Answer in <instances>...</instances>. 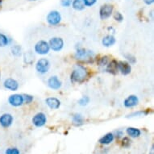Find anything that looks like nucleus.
Returning <instances> with one entry per match:
<instances>
[{"instance_id":"nucleus-31","label":"nucleus","mask_w":154,"mask_h":154,"mask_svg":"<svg viewBox=\"0 0 154 154\" xmlns=\"http://www.w3.org/2000/svg\"><path fill=\"white\" fill-rule=\"evenodd\" d=\"M23 100H24V103L29 104L31 103L33 101L34 99V97L32 95H30V94H23Z\"/></svg>"},{"instance_id":"nucleus-36","label":"nucleus","mask_w":154,"mask_h":154,"mask_svg":"<svg viewBox=\"0 0 154 154\" xmlns=\"http://www.w3.org/2000/svg\"><path fill=\"white\" fill-rule=\"evenodd\" d=\"M143 1L146 5H151L154 3V0H143Z\"/></svg>"},{"instance_id":"nucleus-20","label":"nucleus","mask_w":154,"mask_h":154,"mask_svg":"<svg viewBox=\"0 0 154 154\" xmlns=\"http://www.w3.org/2000/svg\"><path fill=\"white\" fill-rule=\"evenodd\" d=\"M71 6L74 10L78 11H83L86 8V5L84 3L83 0H73Z\"/></svg>"},{"instance_id":"nucleus-14","label":"nucleus","mask_w":154,"mask_h":154,"mask_svg":"<svg viewBox=\"0 0 154 154\" xmlns=\"http://www.w3.org/2000/svg\"><path fill=\"white\" fill-rule=\"evenodd\" d=\"M46 105L51 109V110H57L60 108L61 105V101L54 97H49L45 99Z\"/></svg>"},{"instance_id":"nucleus-8","label":"nucleus","mask_w":154,"mask_h":154,"mask_svg":"<svg viewBox=\"0 0 154 154\" xmlns=\"http://www.w3.org/2000/svg\"><path fill=\"white\" fill-rule=\"evenodd\" d=\"M8 103L14 107H19V106H23L24 104L23 94H14L10 95L8 98Z\"/></svg>"},{"instance_id":"nucleus-5","label":"nucleus","mask_w":154,"mask_h":154,"mask_svg":"<svg viewBox=\"0 0 154 154\" xmlns=\"http://www.w3.org/2000/svg\"><path fill=\"white\" fill-rule=\"evenodd\" d=\"M34 50L39 55L44 56L49 53L50 47H49L48 42H47L46 41H44V40H41L35 45Z\"/></svg>"},{"instance_id":"nucleus-40","label":"nucleus","mask_w":154,"mask_h":154,"mask_svg":"<svg viewBox=\"0 0 154 154\" xmlns=\"http://www.w3.org/2000/svg\"><path fill=\"white\" fill-rule=\"evenodd\" d=\"M0 79H1V73H0Z\"/></svg>"},{"instance_id":"nucleus-34","label":"nucleus","mask_w":154,"mask_h":154,"mask_svg":"<svg viewBox=\"0 0 154 154\" xmlns=\"http://www.w3.org/2000/svg\"><path fill=\"white\" fill-rule=\"evenodd\" d=\"M83 1L86 7L91 8V7H93V6L97 3L98 0H83Z\"/></svg>"},{"instance_id":"nucleus-19","label":"nucleus","mask_w":154,"mask_h":154,"mask_svg":"<svg viewBox=\"0 0 154 154\" xmlns=\"http://www.w3.org/2000/svg\"><path fill=\"white\" fill-rule=\"evenodd\" d=\"M126 133L131 138H137L141 135V131L139 128H133V127H128L126 129Z\"/></svg>"},{"instance_id":"nucleus-28","label":"nucleus","mask_w":154,"mask_h":154,"mask_svg":"<svg viewBox=\"0 0 154 154\" xmlns=\"http://www.w3.org/2000/svg\"><path fill=\"white\" fill-rule=\"evenodd\" d=\"M124 57L127 59V61L129 64L131 65H134V64L137 62V58L134 57L133 55H131L130 53H127V54H124Z\"/></svg>"},{"instance_id":"nucleus-29","label":"nucleus","mask_w":154,"mask_h":154,"mask_svg":"<svg viewBox=\"0 0 154 154\" xmlns=\"http://www.w3.org/2000/svg\"><path fill=\"white\" fill-rule=\"evenodd\" d=\"M5 154H20V152L17 148H8L6 149Z\"/></svg>"},{"instance_id":"nucleus-13","label":"nucleus","mask_w":154,"mask_h":154,"mask_svg":"<svg viewBox=\"0 0 154 154\" xmlns=\"http://www.w3.org/2000/svg\"><path fill=\"white\" fill-rule=\"evenodd\" d=\"M139 104V98L135 94H131L127 97L124 101V106L126 108H132Z\"/></svg>"},{"instance_id":"nucleus-39","label":"nucleus","mask_w":154,"mask_h":154,"mask_svg":"<svg viewBox=\"0 0 154 154\" xmlns=\"http://www.w3.org/2000/svg\"><path fill=\"white\" fill-rule=\"evenodd\" d=\"M2 2H3V1H2V0H0V7H1V4H2Z\"/></svg>"},{"instance_id":"nucleus-35","label":"nucleus","mask_w":154,"mask_h":154,"mask_svg":"<svg viewBox=\"0 0 154 154\" xmlns=\"http://www.w3.org/2000/svg\"><path fill=\"white\" fill-rule=\"evenodd\" d=\"M114 136H115V138L116 137L117 139H119L120 137H122L124 136V133H123V131H122L121 130H117V131H116V133L114 134Z\"/></svg>"},{"instance_id":"nucleus-38","label":"nucleus","mask_w":154,"mask_h":154,"mask_svg":"<svg viewBox=\"0 0 154 154\" xmlns=\"http://www.w3.org/2000/svg\"><path fill=\"white\" fill-rule=\"evenodd\" d=\"M27 1H29V2H32V1H38V0H27Z\"/></svg>"},{"instance_id":"nucleus-32","label":"nucleus","mask_w":154,"mask_h":154,"mask_svg":"<svg viewBox=\"0 0 154 154\" xmlns=\"http://www.w3.org/2000/svg\"><path fill=\"white\" fill-rule=\"evenodd\" d=\"M114 19L117 21V22H122L124 20V15H122L119 11H116L114 14Z\"/></svg>"},{"instance_id":"nucleus-15","label":"nucleus","mask_w":154,"mask_h":154,"mask_svg":"<svg viewBox=\"0 0 154 154\" xmlns=\"http://www.w3.org/2000/svg\"><path fill=\"white\" fill-rule=\"evenodd\" d=\"M118 69L123 75H128L131 71V64H129L128 61H118Z\"/></svg>"},{"instance_id":"nucleus-3","label":"nucleus","mask_w":154,"mask_h":154,"mask_svg":"<svg viewBox=\"0 0 154 154\" xmlns=\"http://www.w3.org/2000/svg\"><path fill=\"white\" fill-rule=\"evenodd\" d=\"M46 20L47 23L51 26H57L59 25L62 20L61 13L58 11H51L48 13V15L46 16Z\"/></svg>"},{"instance_id":"nucleus-6","label":"nucleus","mask_w":154,"mask_h":154,"mask_svg":"<svg viewBox=\"0 0 154 154\" xmlns=\"http://www.w3.org/2000/svg\"><path fill=\"white\" fill-rule=\"evenodd\" d=\"M48 45L50 47V49H52L54 52H60V51L64 48V41L61 37H55L51 38L48 41Z\"/></svg>"},{"instance_id":"nucleus-10","label":"nucleus","mask_w":154,"mask_h":154,"mask_svg":"<svg viewBox=\"0 0 154 154\" xmlns=\"http://www.w3.org/2000/svg\"><path fill=\"white\" fill-rule=\"evenodd\" d=\"M47 85L53 91H58L62 86V82L57 76H51L47 81Z\"/></svg>"},{"instance_id":"nucleus-7","label":"nucleus","mask_w":154,"mask_h":154,"mask_svg":"<svg viewBox=\"0 0 154 154\" xmlns=\"http://www.w3.org/2000/svg\"><path fill=\"white\" fill-rule=\"evenodd\" d=\"M114 7L111 4H103L99 9V17L101 20H107L112 15Z\"/></svg>"},{"instance_id":"nucleus-33","label":"nucleus","mask_w":154,"mask_h":154,"mask_svg":"<svg viewBox=\"0 0 154 154\" xmlns=\"http://www.w3.org/2000/svg\"><path fill=\"white\" fill-rule=\"evenodd\" d=\"M73 0H61V5L63 8H69L72 4Z\"/></svg>"},{"instance_id":"nucleus-26","label":"nucleus","mask_w":154,"mask_h":154,"mask_svg":"<svg viewBox=\"0 0 154 154\" xmlns=\"http://www.w3.org/2000/svg\"><path fill=\"white\" fill-rule=\"evenodd\" d=\"M109 61H109V57L107 56H103L98 61V66L104 67V66H106L109 63Z\"/></svg>"},{"instance_id":"nucleus-17","label":"nucleus","mask_w":154,"mask_h":154,"mask_svg":"<svg viewBox=\"0 0 154 154\" xmlns=\"http://www.w3.org/2000/svg\"><path fill=\"white\" fill-rule=\"evenodd\" d=\"M114 140H115V136L113 132H108L105 134L103 137H102L99 139V144H103V145H108L114 141Z\"/></svg>"},{"instance_id":"nucleus-21","label":"nucleus","mask_w":154,"mask_h":154,"mask_svg":"<svg viewBox=\"0 0 154 154\" xmlns=\"http://www.w3.org/2000/svg\"><path fill=\"white\" fill-rule=\"evenodd\" d=\"M35 60V55L32 51H27L23 54V61L27 65H32Z\"/></svg>"},{"instance_id":"nucleus-4","label":"nucleus","mask_w":154,"mask_h":154,"mask_svg":"<svg viewBox=\"0 0 154 154\" xmlns=\"http://www.w3.org/2000/svg\"><path fill=\"white\" fill-rule=\"evenodd\" d=\"M50 69V62L47 58H40L35 64V70L40 74H45Z\"/></svg>"},{"instance_id":"nucleus-1","label":"nucleus","mask_w":154,"mask_h":154,"mask_svg":"<svg viewBox=\"0 0 154 154\" xmlns=\"http://www.w3.org/2000/svg\"><path fill=\"white\" fill-rule=\"evenodd\" d=\"M88 71L85 66L77 65L70 75V80L73 83H82L88 78Z\"/></svg>"},{"instance_id":"nucleus-2","label":"nucleus","mask_w":154,"mask_h":154,"mask_svg":"<svg viewBox=\"0 0 154 154\" xmlns=\"http://www.w3.org/2000/svg\"><path fill=\"white\" fill-rule=\"evenodd\" d=\"M74 57L79 61H85V62H91V60L94 57V53L93 51L81 48L77 49V51L75 52V54H74Z\"/></svg>"},{"instance_id":"nucleus-30","label":"nucleus","mask_w":154,"mask_h":154,"mask_svg":"<svg viewBox=\"0 0 154 154\" xmlns=\"http://www.w3.org/2000/svg\"><path fill=\"white\" fill-rule=\"evenodd\" d=\"M131 144V140L129 139L128 137H124L123 140H122V146L124 147V148H129L130 145Z\"/></svg>"},{"instance_id":"nucleus-24","label":"nucleus","mask_w":154,"mask_h":154,"mask_svg":"<svg viewBox=\"0 0 154 154\" xmlns=\"http://www.w3.org/2000/svg\"><path fill=\"white\" fill-rule=\"evenodd\" d=\"M10 39L6 35L0 33V48H4L6 46L9 45Z\"/></svg>"},{"instance_id":"nucleus-11","label":"nucleus","mask_w":154,"mask_h":154,"mask_svg":"<svg viewBox=\"0 0 154 154\" xmlns=\"http://www.w3.org/2000/svg\"><path fill=\"white\" fill-rule=\"evenodd\" d=\"M13 121H14V118L12 115L9 113H4L0 116V125L5 128L11 126Z\"/></svg>"},{"instance_id":"nucleus-9","label":"nucleus","mask_w":154,"mask_h":154,"mask_svg":"<svg viewBox=\"0 0 154 154\" xmlns=\"http://www.w3.org/2000/svg\"><path fill=\"white\" fill-rule=\"evenodd\" d=\"M32 122L33 125L36 128H41V127L45 126L47 123L46 115L43 112H39V113L35 114L32 119Z\"/></svg>"},{"instance_id":"nucleus-12","label":"nucleus","mask_w":154,"mask_h":154,"mask_svg":"<svg viewBox=\"0 0 154 154\" xmlns=\"http://www.w3.org/2000/svg\"><path fill=\"white\" fill-rule=\"evenodd\" d=\"M3 86L4 88L11 91H16L19 89V82L15 79L12 78H8L5 79L3 82Z\"/></svg>"},{"instance_id":"nucleus-23","label":"nucleus","mask_w":154,"mask_h":154,"mask_svg":"<svg viewBox=\"0 0 154 154\" xmlns=\"http://www.w3.org/2000/svg\"><path fill=\"white\" fill-rule=\"evenodd\" d=\"M11 52L14 57H20L22 54V48L19 45H15L11 48Z\"/></svg>"},{"instance_id":"nucleus-16","label":"nucleus","mask_w":154,"mask_h":154,"mask_svg":"<svg viewBox=\"0 0 154 154\" xmlns=\"http://www.w3.org/2000/svg\"><path fill=\"white\" fill-rule=\"evenodd\" d=\"M106 71L107 73L116 75L118 73V61L116 60H111V61H109V63L106 65Z\"/></svg>"},{"instance_id":"nucleus-18","label":"nucleus","mask_w":154,"mask_h":154,"mask_svg":"<svg viewBox=\"0 0 154 154\" xmlns=\"http://www.w3.org/2000/svg\"><path fill=\"white\" fill-rule=\"evenodd\" d=\"M116 42V40L113 35H107L106 36H104L102 40V45L104 46V47H111V46L114 45Z\"/></svg>"},{"instance_id":"nucleus-25","label":"nucleus","mask_w":154,"mask_h":154,"mask_svg":"<svg viewBox=\"0 0 154 154\" xmlns=\"http://www.w3.org/2000/svg\"><path fill=\"white\" fill-rule=\"evenodd\" d=\"M149 113V111H134L131 114L128 115L127 118H134V117H140V116H145Z\"/></svg>"},{"instance_id":"nucleus-27","label":"nucleus","mask_w":154,"mask_h":154,"mask_svg":"<svg viewBox=\"0 0 154 154\" xmlns=\"http://www.w3.org/2000/svg\"><path fill=\"white\" fill-rule=\"evenodd\" d=\"M90 98H89L88 96H83V97H82L81 99H79V105H80V106H86V105H88V103H90Z\"/></svg>"},{"instance_id":"nucleus-22","label":"nucleus","mask_w":154,"mask_h":154,"mask_svg":"<svg viewBox=\"0 0 154 154\" xmlns=\"http://www.w3.org/2000/svg\"><path fill=\"white\" fill-rule=\"evenodd\" d=\"M72 120H73V124L76 126H81L84 124V118L81 114H74Z\"/></svg>"},{"instance_id":"nucleus-37","label":"nucleus","mask_w":154,"mask_h":154,"mask_svg":"<svg viewBox=\"0 0 154 154\" xmlns=\"http://www.w3.org/2000/svg\"><path fill=\"white\" fill-rule=\"evenodd\" d=\"M149 154H154V148H153V145H152V146L151 152H149Z\"/></svg>"}]
</instances>
